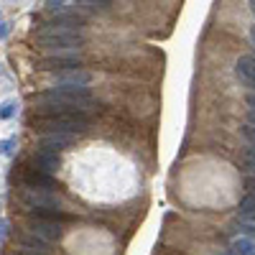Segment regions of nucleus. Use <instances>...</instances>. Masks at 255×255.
Returning <instances> with one entry per match:
<instances>
[{"instance_id":"f257e3e1","label":"nucleus","mask_w":255,"mask_h":255,"mask_svg":"<svg viewBox=\"0 0 255 255\" xmlns=\"http://www.w3.org/2000/svg\"><path fill=\"white\" fill-rule=\"evenodd\" d=\"M38 113H64V110H87L95 105V97L87 87H51L31 97Z\"/></svg>"},{"instance_id":"f03ea898","label":"nucleus","mask_w":255,"mask_h":255,"mask_svg":"<svg viewBox=\"0 0 255 255\" xmlns=\"http://www.w3.org/2000/svg\"><path fill=\"white\" fill-rule=\"evenodd\" d=\"M92 125L90 115L82 110H64V113H36L31 118V128L36 133L46 135V133H84Z\"/></svg>"},{"instance_id":"7ed1b4c3","label":"nucleus","mask_w":255,"mask_h":255,"mask_svg":"<svg viewBox=\"0 0 255 255\" xmlns=\"http://www.w3.org/2000/svg\"><path fill=\"white\" fill-rule=\"evenodd\" d=\"M38 49H51V51H77L84 46V33L69 31V28H44L41 26L33 36Z\"/></svg>"},{"instance_id":"20e7f679","label":"nucleus","mask_w":255,"mask_h":255,"mask_svg":"<svg viewBox=\"0 0 255 255\" xmlns=\"http://www.w3.org/2000/svg\"><path fill=\"white\" fill-rule=\"evenodd\" d=\"M18 202L26 212H33V209H61V197L56 191H49V189H28L23 186L18 194Z\"/></svg>"},{"instance_id":"39448f33","label":"nucleus","mask_w":255,"mask_h":255,"mask_svg":"<svg viewBox=\"0 0 255 255\" xmlns=\"http://www.w3.org/2000/svg\"><path fill=\"white\" fill-rule=\"evenodd\" d=\"M84 64V56L79 51H54L49 56L36 59L38 72H67V69H79Z\"/></svg>"},{"instance_id":"423d86ee","label":"nucleus","mask_w":255,"mask_h":255,"mask_svg":"<svg viewBox=\"0 0 255 255\" xmlns=\"http://www.w3.org/2000/svg\"><path fill=\"white\" fill-rule=\"evenodd\" d=\"M23 186H28V189H49V191H54L56 189V176L54 174H44V171H38V168H33V166H20V179H18Z\"/></svg>"},{"instance_id":"0eeeda50","label":"nucleus","mask_w":255,"mask_h":255,"mask_svg":"<svg viewBox=\"0 0 255 255\" xmlns=\"http://www.w3.org/2000/svg\"><path fill=\"white\" fill-rule=\"evenodd\" d=\"M28 232L31 235H38L44 240H61L64 238V225L51 222V220H38V217H28Z\"/></svg>"},{"instance_id":"6e6552de","label":"nucleus","mask_w":255,"mask_h":255,"mask_svg":"<svg viewBox=\"0 0 255 255\" xmlns=\"http://www.w3.org/2000/svg\"><path fill=\"white\" fill-rule=\"evenodd\" d=\"M72 143H74V135H69V133H46L38 140V151L59 153V151H64V148H69Z\"/></svg>"},{"instance_id":"1a4fd4ad","label":"nucleus","mask_w":255,"mask_h":255,"mask_svg":"<svg viewBox=\"0 0 255 255\" xmlns=\"http://www.w3.org/2000/svg\"><path fill=\"white\" fill-rule=\"evenodd\" d=\"M92 82V74L84 69H67L56 74V84L54 87H87Z\"/></svg>"},{"instance_id":"9d476101","label":"nucleus","mask_w":255,"mask_h":255,"mask_svg":"<svg viewBox=\"0 0 255 255\" xmlns=\"http://www.w3.org/2000/svg\"><path fill=\"white\" fill-rule=\"evenodd\" d=\"M59 153H49V151H36L31 158H28V166L38 168L44 174H56L59 171Z\"/></svg>"},{"instance_id":"9b49d317","label":"nucleus","mask_w":255,"mask_h":255,"mask_svg":"<svg viewBox=\"0 0 255 255\" xmlns=\"http://www.w3.org/2000/svg\"><path fill=\"white\" fill-rule=\"evenodd\" d=\"M235 72L248 87L255 90V56H240L238 64H235Z\"/></svg>"},{"instance_id":"f8f14e48","label":"nucleus","mask_w":255,"mask_h":255,"mask_svg":"<svg viewBox=\"0 0 255 255\" xmlns=\"http://www.w3.org/2000/svg\"><path fill=\"white\" fill-rule=\"evenodd\" d=\"M20 245H23L26 250H36V253H49V250H51L49 240L38 238V235H31V232H26V235H20Z\"/></svg>"},{"instance_id":"ddd939ff","label":"nucleus","mask_w":255,"mask_h":255,"mask_svg":"<svg viewBox=\"0 0 255 255\" xmlns=\"http://www.w3.org/2000/svg\"><path fill=\"white\" fill-rule=\"evenodd\" d=\"M232 253H235V255H255V240L235 238V240H232Z\"/></svg>"},{"instance_id":"4468645a","label":"nucleus","mask_w":255,"mask_h":255,"mask_svg":"<svg viewBox=\"0 0 255 255\" xmlns=\"http://www.w3.org/2000/svg\"><path fill=\"white\" fill-rule=\"evenodd\" d=\"M240 217H245V220H255V191H250V194H245L243 199H240Z\"/></svg>"},{"instance_id":"2eb2a0df","label":"nucleus","mask_w":255,"mask_h":255,"mask_svg":"<svg viewBox=\"0 0 255 255\" xmlns=\"http://www.w3.org/2000/svg\"><path fill=\"white\" fill-rule=\"evenodd\" d=\"M245 168H248V174H250V179H248V186L255 191V148L250 145L248 151H245Z\"/></svg>"},{"instance_id":"dca6fc26","label":"nucleus","mask_w":255,"mask_h":255,"mask_svg":"<svg viewBox=\"0 0 255 255\" xmlns=\"http://www.w3.org/2000/svg\"><path fill=\"white\" fill-rule=\"evenodd\" d=\"M74 3H82L84 8H92V10H102V8H108L113 0H74Z\"/></svg>"},{"instance_id":"f3484780","label":"nucleus","mask_w":255,"mask_h":255,"mask_svg":"<svg viewBox=\"0 0 255 255\" xmlns=\"http://www.w3.org/2000/svg\"><path fill=\"white\" fill-rule=\"evenodd\" d=\"M15 108H18V105H15L13 100L3 102V105H0V118H3V120H10V118L15 115Z\"/></svg>"},{"instance_id":"a211bd4d","label":"nucleus","mask_w":255,"mask_h":255,"mask_svg":"<svg viewBox=\"0 0 255 255\" xmlns=\"http://www.w3.org/2000/svg\"><path fill=\"white\" fill-rule=\"evenodd\" d=\"M240 133H243V138L248 140V145H253V148H255V125L245 123V125L240 128Z\"/></svg>"},{"instance_id":"6ab92c4d","label":"nucleus","mask_w":255,"mask_h":255,"mask_svg":"<svg viewBox=\"0 0 255 255\" xmlns=\"http://www.w3.org/2000/svg\"><path fill=\"white\" fill-rule=\"evenodd\" d=\"M13 151H15V138H8V140L0 143V153H3V156H10Z\"/></svg>"},{"instance_id":"aec40b11","label":"nucleus","mask_w":255,"mask_h":255,"mask_svg":"<svg viewBox=\"0 0 255 255\" xmlns=\"http://www.w3.org/2000/svg\"><path fill=\"white\" fill-rule=\"evenodd\" d=\"M240 227L248 230V232H255V220H245V217H240Z\"/></svg>"},{"instance_id":"412c9836","label":"nucleus","mask_w":255,"mask_h":255,"mask_svg":"<svg viewBox=\"0 0 255 255\" xmlns=\"http://www.w3.org/2000/svg\"><path fill=\"white\" fill-rule=\"evenodd\" d=\"M64 8V0H49V10H61Z\"/></svg>"},{"instance_id":"4be33fe9","label":"nucleus","mask_w":255,"mask_h":255,"mask_svg":"<svg viewBox=\"0 0 255 255\" xmlns=\"http://www.w3.org/2000/svg\"><path fill=\"white\" fill-rule=\"evenodd\" d=\"M15 255H49V253H36V250H26L23 248V250H18Z\"/></svg>"},{"instance_id":"5701e85b","label":"nucleus","mask_w":255,"mask_h":255,"mask_svg":"<svg viewBox=\"0 0 255 255\" xmlns=\"http://www.w3.org/2000/svg\"><path fill=\"white\" fill-rule=\"evenodd\" d=\"M10 33V28H8V23H0V38H5Z\"/></svg>"},{"instance_id":"b1692460","label":"nucleus","mask_w":255,"mask_h":255,"mask_svg":"<svg viewBox=\"0 0 255 255\" xmlns=\"http://www.w3.org/2000/svg\"><path fill=\"white\" fill-rule=\"evenodd\" d=\"M248 123L255 125V108H248Z\"/></svg>"},{"instance_id":"393cba45","label":"nucleus","mask_w":255,"mask_h":255,"mask_svg":"<svg viewBox=\"0 0 255 255\" xmlns=\"http://www.w3.org/2000/svg\"><path fill=\"white\" fill-rule=\"evenodd\" d=\"M245 102H248V105H250V108H255V92H250V95H248V97H245Z\"/></svg>"},{"instance_id":"a878e982","label":"nucleus","mask_w":255,"mask_h":255,"mask_svg":"<svg viewBox=\"0 0 255 255\" xmlns=\"http://www.w3.org/2000/svg\"><path fill=\"white\" fill-rule=\"evenodd\" d=\"M250 41H253V46H255V26L250 28Z\"/></svg>"},{"instance_id":"bb28decb","label":"nucleus","mask_w":255,"mask_h":255,"mask_svg":"<svg viewBox=\"0 0 255 255\" xmlns=\"http://www.w3.org/2000/svg\"><path fill=\"white\" fill-rule=\"evenodd\" d=\"M248 3H250V10L255 13V0H248Z\"/></svg>"},{"instance_id":"cd10ccee","label":"nucleus","mask_w":255,"mask_h":255,"mask_svg":"<svg viewBox=\"0 0 255 255\" xmlns=\"http://www.w3.org/2000/svg\"><path fill=\"white\" fill-rule=\"evenodd\" d=\"M225 255H235V253H225Z\"/></svg>"}]
</instances>
